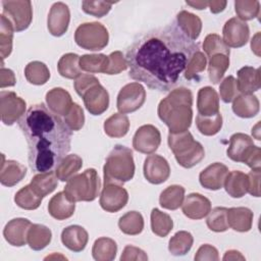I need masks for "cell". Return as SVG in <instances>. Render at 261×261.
I'll list each match as a JSON object with an SVG mask.
<instances>
[{
  "instance_id": "277c9868",
  "label": "cell",
  "mask_w": 261,
  "mask_h": 261,
  "mask_svg": "<svg viewBox=\"0 0 261 261\" xmlns=\"http://www.w3.org/2000/svg\"><path fill=\"white\" fill-rule=\"evenodd\" d=\"M135 174L133 151L122 145H115L106 158L103 175L104 184L121 185L130 180Z\"/></svg>"
},
{
  "instance_id": "484cf974",
  "label": "cell",
  "mask_w": 261,
  "mask_h": 261,
  "mask_svg": "<svg viewBox=\"0 0 261 261\" xmlns=\"http://www.w3.org/2000/svg\"><path fill=\"white\" fill-rule=\"evenodd\" d=\"M228 226L236 231L246 232L252 228L253 212L247 207H232L227 209Z\"/></svg>"
},
{
  "instance_id": "7dc6e473",
  "label": "cell",
  "mask_w": 261,
  "mask_h": 261,
  "mask_svg": "<svg viewBox=\"0 0 261 261\" xmlns=\"http://www.w3.org/2000/svg\"><path fill=\"white\" fill-rule=\"evenodd\" d=\"M227 208L225 207H215L210 210L206 220L207 226L210 230L215 232H222L228 229L227 222Z\"/></svg>"
},
{
  "instance_id": "ab89813d",
  "label": "cell",
  "mask_w": 261,
  "mask_h": 261,
  "mask_svg": "<svg viewBox=\"0 0 261 261\" xmlns=\"http://www.w3.org/2000/svg\"><path fill=\"white\" fill-rule=\"evenodd\" d=\"M42 200L43 198L33 190L30 184L17 191L14 196L15 204L25 210L37 209L41 205Z\"/></svg>"
},
{
  "instance_id": "7402d4cb",
  "label": "cell",
  "mask_w": 261,
  "mask_h": 261,
  "mask_svg": "<svg viewBox=\"0 0 261 261\" xmlns=\"http://www.w3.org/2000/svg\"><path fill=\"white\" fill-rule=\"evenodd\" d=\"M88 232L81 225H69L61 232L62 244L72 252L83 251L88 244Z\"/></svg>"
},
{
  "instance_id": "9c48e42d",
  "label": "cell",
  "mask_w": 261,
  "mask_h": 261,
  "mask_svg": "<svg viewBox=\"0 0 261 261\" xmlns=\"http://www.w3.org/2000/svg\"><path fill=\"white\" fill-rule=\"evenodd\" d=\"M2 14L11 22L14 32L27 30L33 19V8L31 1H2Z\"/></svg>"
},
{
  "instance_id": "5b68a950",
  "label": "cell",
  "mask_w": 261,
  "mask_h": 261,
  "mask_svg": "<svg viewBox=\"0 0 261 261\" xmlns=\"http://www.w3.org/2000/svg\"><path fill=\"white\" fill-rule=\"evenodd\" d=\"M167 141L177 163L185 168L197 165L205 156L203 146L194 140L189 130L176 134L169 133Z\"/></svg>"
},
{
  "instance_id": "ac0fdd59",
  "label": "cell",
  "mask_w": 261,
  "mask_h": 261,
  "mask_svg": "<svg viewBox=\"0 0 261 261\" xmlns=\"http://www.w3.org/2000/svg\"><path fill=\"white\" fill-rule=\"evenodd\" d=\"M181 210L188 218L195 220L202 219L210 212L211 202L199 193H192L184 199Z\"/></svg>"
},
{
  "instance_id": "6125c7cd",
  "label": "cell",
  "mask_w": 261,
  "mask_h": 261,
  "mask_svg": "<svg viewBox=\"0 0 261 261\" xmlns=\"http://www.w3.org/2000/svg\"><path fill=\"white\" fill-rule=\"evenodd\" d=\"M226 1H208V6L212 13H219L226 7Z\"/></svg>"
},
{
  "instance_id": "603a6c76",
  "label": "cell",
  "mask_w": 261,
  "mask_h": 261,
  "mask_svg": "<svg viewBox=\"0 0 261 261\" xmlns=\"http://www.w3.org/2000/svg\"><path fill=\"white\" fill-rule=\"evenodd\" d=\"M45 99L49 109L58 116H65L72 105L70 94L62 88L51 89L47 92Z\"/></svg>"
},
{
  "instance_id": "ee69618b",
  "label": "cell",
  "mask_w": 261,
  "mask_h": 261,
  "mask_svg": "<svg viewBox=\"0 0 261 261\" xmlns=\"http://www.w3.org/2000/svg\"><path fill=\"white\" fill-rule=\"evenodd\" d=\"M173 227L171 217L157 208L151 211V229L158 237H166Z\"/></svg>"
},
{
  "instance_id": "8fae6325",
  "label": "cell",
  "mask_w": 261,
  "mask_h": 261,
  "mask_svg": "<svg viewBox=\"0 0 261 261\" xmlns=\"http://www.w3.org/2000/svg\"><path fill=\"white\" fill-rule=\"evenodd\" d=\"M27 108L25 101L14 92L1 91L0 93V114L1 120L6 125H11L24 115Z\"/></svg>"
},
{
  "instance_id": "f907efd6",
  "label": "cell",
  "mask_w": 261,
  "mask_h": 261,
  "mask_svg": "<svg viewBox=\"0 0 261 261\" xmlns=\"http://www.w3.org/2000/svg\"><path fill=\"white\" fill-rule=\"evenodd\" d=\"M203 50L208 57L214 54H225L229 56V48L225 45L222 38L217 34H209L203 42Z\"/></svg>"
},
{
  "instance_id": "4fadbf2b",
  "label": "cell",
  "mask_w": 261,
  "mask_h": 261,
  "mask_svg": "<svg viewBox=\"0 0 261 261\" xmlns=\"http://www.w3.org/2000/svg\"><path fill=\"white\" fill-rule=\"evenodd\" d=\"M160 143V132L152 124H144L140 126L133 138L134 149L140 153L148 155L154 153L158 149Z\"/></svg>"
},
{
  "instance_id": "d6a6232c",
  "label": "cell",
  "mask_w": 261,
  "mask_h": 261,
  "mask_svg": "<svg viewBox=\"0 0 261 261\" xmlns=\"http://www.w3.org/2000/svg\"><path fill=\"white\" fill-rule=\"evenodd\" d=\"M83 160L76 154L66 155L56 166L55 174L61 181H67L82 168Z\"/></svg>"
},
{
  "instance_id": "94428289",
  "label": "cell",
  "mask_w": 261,
  "mask_h": 261,
  "mask_svg": "<svg viewBox=\"0 0 261 261\" xmlns=\"http://www.w3.org/2000/svg\"><path fill=\"white\" fill-rule=\"evenodd\" d=\"M0 87L3 89L5 87H12L15 85V75L13 73V71L9 68H5L3 66V61H2V65H1V70H0Z\"/></svg>"
},
{
  "instance_id": "cb8c5ba5",
  "label": "cell",
  "mask_w": 261,
  "mask_h": 261,
  "mask_svg": "<svg viewBox=\"0 0 261 261\" xmlns=\"http://www.w3.org/2000/svg\"><path fill=\"white\" fill-rule=\"evenodd\" d=\"M197 108L200 115L212 116L219 112V97L212 87H203L198 92Z\"/></svg>"
},
{
  "instance_id": "9f6ffc18",
  "label": "cell",
  "mask_w": 261,
  "mask_h": 261,
  "mask_svg": "<svg viewBox=\"0 0 261 261\" xmlns=\"http://www.w3.org/2000/svg\"><path fill=\"white\" fill-rule=\"evenodd\" d=\"M98 83H99V80L96 76H94L92 74H88V73H82L79 77L75 79L73 87H74L76 94L79 96H82L90 87H92Z\"/></svg>"
},
{
  "instance_id": "74e56055",
  "label": "cell",
  "mask_w": 261,
  "mask_h": 261,
  "mask_svg": "<svg viewBox=\"0 0 261 261\" xmlns=\"http://www.w3.org/2000/svg\"><path fill=\"white\" fill-rule=\"evenodd\" d=\"M118 227L125 234H139L143 231L144 228V218L138 211L126 212L119 218Z\"/></svg>"
},
{
  "instance_id": "f546056e",
  "label": "cell",
  "mask_w": 261,
  "mask_h": 261,
  "mask_svg": "<svg viewBox=\"0 0 261 261\" xmlns=\"http://www.w3.org/2000/svg\"><path fill=\"white\" fill-rule=\"evenodd\" d=\"M223 186L230 197L242 198L248 193V174L240 170H232L227 173Z\"/></svg>"
},
{
  "instance_id": "f5cc1de1",
  "label": "cell",
  "mask_w": 261,
  "mask_h": 261,
  "mask_svg": "<svg viewBox=\"0 0 261 261\" xmlns=\"http://www.w3.org/2000/svg\"><path fill=\"white\" fill-rule=\"evenodd\" d=\"M112 4L113 2L85 0L82 2V9L87 14L93 15L95 17H103L110 11Z\"/></svg>"
},
{
  "instance_id": "d6986e66",
  "label": "cell",
  "mask_w": 261,
  "mask_h": 261,
  "mask_svg": "<svg viewBox=\"0 0 261 261\" xmlns=\"http://www.w3.org/2000/svg\"><path fill=\"white\" fill-rule=\"evenodd\" d=\"M32 225L31 221L27 218H13L8 221L3 229L4 239L8 244L14 247L24 246L28 238V231Z\"/></svg>"
},
{
  "instance_id": "e7e4bbea",
  "label": "cell",
  "mask_w": 261,
  "mask_h": 261,
  "mask_svg": "<svg viewBox=\"0 0 261 261\" xmlns=\"http://www.w3.org/2000/svg\"><path fill=\"white\" fill-rule=\"evenodd\" d=\"M251 49L257 56H260V33L259 32L252 38Z\"/></svg>"
},
{
  "instance_id": "ffe728a7",
  "label": "cell",
  "mask_w": 261,
  "mask_h": 261,
  "mask_svg": "<svg viewBox=\"0 0 261 261\" xmlns=\"http://www.w3.org/2000/svg\"><path fill=\"white\" fill-rule=\"evenodd\" d=\"M227 173L228 168L224 164L220 162H215L201 171L199 175V180L203 188L216 191L223 187Z\"/></svg>"
},
{
  "instance_id": "4dcf8cb0",
  "label": "cell",
  "mask_w": 261,
  "mask_h": 261,
  "mask_svg": "<svg viewBox=\"0 0 261 261\" xmlns=\"http://www.w3.org/2000/svg\"><path fill=\"white\" fill-rule=\"evenodd\" d=\"M52 239V232L49 227L43 224L32 223L28 231L27 242L31 249L40 251L46 248Z\"/></svg>"
},
{
  "instance_id": "7a4b0ae2",
  "label": "cell",
  "mask_w": 261,
  "mask_h": 261,
  "mask_svg": "<svg viewBox=\"0 0 261 261\" xmlns=\"http://www.w3.org/2000/svg\"><path fill=\"white\" fill-rule=\"evenodd\" d=\"M29 148V164L35 172L51 171L70 150L71 130L43 103L31 106L19 120Z\"/></svg>"
},
{
  "instance_id": "3957f363",
  "label": "cell",
  "mask_w": 261,
  "mask_h": 261,
  "mask_svg": "<svg viewBox=\"0 0 261 261\" xmlns=\"http://www.w3.org/2000/svg\"><path fill=\"white\" fill-rule=\"evenodd\" d=\"M193 94L190 89L179 87L172 90L158 105V116L167 125L169 133L189 129L193 118Z\"/></svg>"
},
{
  "instance_id": "e575fe53",
  "label": "cell",
  "mask_w": 261,
  "mask_h": 261,
  "mask_svg": "<svg viewBox=\"0 0 261 261\" xmlns=\"http://www.w3.org/2000/svg\"><path fill=\"white\" fill-rule=\"evenodd\" d=\"M185 199V188L179 185H172L162 191L159 197V204L164 209L176 210Z\"/></svg>"
},
{
  "instance_id": "681fc988",
  "label": "cell",
  "mask_w": 261,
  "mask_h": 261,
  "mask_svg": "<svg viewBox=\"0 0 261 261\" xmlns=\"http://www.w3.org/2000/svg\"><path fill=\"white\" fill-rule=\"evenodd\" d=\"M234 10L241 20H251L259 15L260 2L257 0H237L234 1Z\"/></svg>"
},
{
  "instance_id": "816d5d0a",
  "label": "cell",
  "mask_w": 261,
  "mask_h": 261,
  "mask_svg": "<svg viewBox=\"0 0 261 261\" xmlns=\"http://www.w3.org/2000/svg\"><path fill=\"white\" fill-rule=\"evenodd\" d=\"M64 122L70 130H80L85 124V114L83 108L79 104L72 103L69 111L64 117Z\"/></svg>"
},
{
  "instance_id": "2e32d148",
  "label": "cell",
  "mask_w": 261,
  "mask_h": 261,
  "mask_svg": "<svg viewBox=\"0 0 261 261\" xmlns=\"http://www.w3.org/2000/svg\"><path fill=\"white\" fill-rule=\"evenodd\" d=\"M70 20L68 6L63 2H55L49 11L47 18L48 31L52 36L60 37L67 32Z\"/></svg>"
},
{
  "instance_id": "f1b7e54d",
  "label": "cell",
  "mask_w": 261,
  "mask_h": 261,
  "mask_svg": "<svg viewBox=\"0 0 261 261\" xmlns=\"http://www.w3.org/2000/svg\"><path fill=\"white\" fill-rule=\"evenodd\" d=\"M177 27L192 41L199 38L202 31V21L200 17L194 13L181 10L176 14Z\"/></svg>"
},
{
  "instance_id": "6da1fadb",
  "label": "cell",
  "mask_w": 261,
  "mask_h": 261,
  "mask_svg": "<svg viewBox=\"0 0 261 261\" xmlns=\"http://www.w3.org/2000/svg\"><path fill=\"white\" fill-rule=\"evenodd\" d=\"M198 50V43L190 40L175 23L150 31L126 51L128 76L150 89L169 91Z\"/></svg>"
},
{
  "instance_id": "44dd1931",
  "label": "cell",
  "mask_w": 261,
  "mask_h": 261,
  "mask_svg": "<svg viewBox=\"0 0 261 261\" xmlns=\"http://www.w3.org/2000/svg\"><path fill=\"white\" fill-rule=\"evenodd\" d=\"M1 157L0 182L5 187H13L25 176L27 167L15 160H5L3 154Z\"/></svg>"
},
{
  "instance_id": "83f0119b",
  "label": "cell",
  "mask_w": 261,
  "mask_h": 261,
  "mask_svg": "<svg viewBox=\"0 0 261 261\" xmlns=\"http://www.w3.org/2000/svg\"><path fill=\"white\" fill-rule=\"evenodd\" d=\"M238 89L242 94H253L260 89V69L244 66L238 70Z\"/></svg>"
},
{
  "instance_id": "ba28073f",
  "label": "cell",
  "mask_w": 261,
  "mask_h": 261,
  "mask_svg": "<svg viewBox=\"0 0 261 261\" xmlns=\"http://www.w3.org/2000/svg\"><path fill=\"white\" fill-rule=\"evenodd\" d=\"M74 41L83 49L99 51L107 46L109 34L107 29L100 22H85L76 28Z\"/></svg>"
},
{
  "instance_id": "f6af8a7d",
  "label": "cell",
  "mask_w": 261,
  "mask_h": 261,
  "mask_svg": "<svg viewBox=\"0 0 261 261\" xmlns=\"http://www.w3.org/2000/svg\"><path fill=\"white\" fill-rule=\"evenodd\" d=\"M13 25L11 22L1 13V24H0V54L3 61L4 58L8 57L12 51V40H13Z\"/></svg>"
},
{
  "instance_id": "c3c4849f",
  "label": "cell",
  "mask_w": 261,
  "mask_h": 261,
  "mask_svg": "<svg viewBox=\"0 0 261 261\" xmlns=\"http://www.w3.org/2000/svg\"><path fill=\"white\" fill-rule=\"evenodd\" d=\"M206 65H207V57L205 56V54L200 50L196 51L192 55L185 69V77L188 81H193V80L198 81L199 74L205 70Z\"/></svg>"
},
{
  "instance_id": "7c38bea8",
  "label": "cell",
  "mask_w": 261,
  "mask_h": 261,
  "mask_svg": "<svg viewBox=\"0 0 261 261\" xmlns=\"http://www.w3.org/2000/svg\"><path fill=\"white\" fill-rule=\"evenodd\" d=\"M128 201L127 191L118 184H104L100 195V206L103 210L113 213L121 210Z\"/></svg>"
},
{
  "instance_id": "e0dca14e",
  "label": "cell",
  "mask_w": 261,
  "mask_h": 261,
  "mask_svg": "<svg viewBox=\"0 0 261 261\" xmlns=\"http://www.w3.org/2000/svg\"><path fill=\"white\" fill-rule=\"evenodd\" d=\"M86 109L93 115H100L109 106V94L100 83L90 87L82 96Z\"/></svg>"
},
{
  "instance_id": "03108f58",
  "label": "cell",
  "mask_w": 261,
  "mask_h": 261,
  "mask_svg": "<svg viewBox=\"0 0 261 261\" xmlns=\"http://www.w3.org/2000/svg\"><path fill=\"white\" fill-rule=\"evenodd\" d=\"M188 5L194 7L195 9H205L208 6V1H187L186 2Z\"/></svg>"
},
{
  "instance_id": "4316f807",
  "label": "cell",
  "mask_w": 261,
  "mask_h": 261,
  "mask_svg": "<svg viewBox=\"0 0 261 261\" xmlns=\"http://www.w3.org/2000/svg\"><path fill=\"white\" fill-rule=\"evenodd\" d=\"M231 107L234 114L239 117L251 118L258 114L260 103L253 94H241L234 98Z\"/></svg>"
},
{
  "instance_id": "6f0895ef",
  "label": "cell",
  "mask_w": 261,
  "mask_h": 261,
  "mask_svg": "<svg viewBox=\"0 0 261 261\" xmlns=\"http://www.w3.org/2000/svg\"><path fill=\"white\" fill-rule=\"evenodd\" d=\"M121 261H146L148 260L147 254L140 248L135 247V246H125L121 256H120Z\"/></svg>"
},
{
  "instance_id": "91938a15",
  "label": "cell",
  "mask_w": 261,
  "mask_h": 261,
  "mask_svg": "<svg viewBox=\"0 0 261 261\" xmlns=\"http://www.w3.org/2000/svg\"><path fill=\"white\" fill-rule=\"evenodd\" d=\"M248 193L254 197H260V169H252L248 173Z\"/></svg>"
},
{
  "instance_id": "680465c9",
  "label": "cell",
  "mask_w": 261,
  "mask_h": 261,
  "mask_svg": "<svg viewBox=\"0 0 261 261\" xmlns=\"http://www.w3.org/2000/svg\"><path fill=\"white\" fill-rule=\"evenodd\" d=\"M218 259H219V256H218L217 249L209 244L202 245L198 249V251L195 255V260H197V261H203V260L217 261Z\"/></svg>"
},
{
  "instance_id": "d590c367",
  "label": "cell",
  "mask_w": 261,
  "mask_h": 261,
  "mask_svg": "<svg viewBox=\"0 0 261 261\" xmlns=\"http://www.w3.org/2000/svg\"><path fill=\"white\" fill-rule=\"evenodd\" d=\"M117 253L116 243L106 237L99 238L95 241L92 248L93 258L97 261H112Z\"/></svg>"
},
{
  "instance_id": "b9f144b4",
  "label": "cell",
  "mask_w": 261,
  "mask_h": 261,
  "mask_svg": "<svg viewBox=\"0 0 261 261\" xmlns=\"http://www.w3.org/2000/svg\"><path fill=\"white\" fill-rule=\"evenodd\" d=\"M229 66V56L225 54H214L209 57L208 74L213 84H218Z\"/></svg>"
},
{
  "instance_id": "60d3db41",
  "label": "cell",
  "mask_w": 261,
  "mask_h": 261,
  "mask_svg": "<svg viewBox=\"0 0 261 261\" xmlns=\"http://www.w3.org/2000/svg\"><path fill=\"white\" fill-rule=\"evenodd\" d=\"M108 66V56L105 54H85L80 57L81 69L90 73H105Z\"/></svg>"
},
{
  "instance_id": "bcb514c9",
  "label": "cell",
  "mask_w": 261,
  "mask_h": 261,
  "mask_svg": "<svg viewBox=\"0 0 261 261\" xmlns=\"http://www.w3.org/2000/svg\"><path fill=\"white\" fill-rule=\"evenodd\" d=\"M196 125L198 130L204 136H214L222 127V116L220 112L212 116H196Z\"/></svg>"
},
{
  "instance_id": "7bdbcfd3",
  "label": "cell",
  "mask_w": 261,
  "mask_h": 261,
  "mask_svg": "<svg viewBox=\"0 0 261 261\" xmlns=\"http://www.w3.org/2000/svg\"><path fill=\"white\" fill-rule=\"evenodd\" d=\"M194 239L191 232L186 230L177 231L168 243V250L174 256H184L192 248Z\"/></svg>"
},
{
  "instance_id": "f35d334b",
  "label": "cell",
  "mask_w": 261,
  "mask_h": 261,
  "mask_svg": "<svg viewBox=\"0 0 261 261\" xmlns=\"http://www.w3.org/2000/svg\"><path fill=\"white\" fill-rule=\"evenodd\" d=\"M24 76L30 84L41 86L48 82L50 71L47 65L41 61H32L24 68Z\"/></svg>"
},
{
  "instance_id": "1f68e13d",
  "label": "cell",
  "mask_w": 261,
  "mask_h": 261,
  "mask_svg": "<svg viewBox=\"0 0 261 261\" xmlns=\"http://www.w3.org/2000/svg\"><path fill=\"white\" fill-rule=\"evenodd\" d=\"M57 179L58 178L55 172L52 170L47 172H39L32 178L30 185L39 196L44 198L56 189L58 185Z\"/></svg>"
},
{
  "instance_id": "5bb4252c",
  "label": "cell",
  "mask_w": 261,
  "mask_h": 261,
  "mask_svg": "<svg viewBox=\"0 0 261 261\" xmlns=\"http://www.w3.org/2000/svg\"><path fill=\"white\" fill-rule=\"evenodd\" d=\"M223 42L229 48H240L247 44L250 36L249 25L238 17L229 18L222 29Z\"/></svg>"
},
{
  "instance_id": "836d02e7",
  "label": "cell",
  "mask_w": 261,
  "mask_h": 261,
  "mask_svg": "<svg viewBox=\"0 0 261 261\" xmlns=\"http://www.w3.org/2000/svg\"><path fill=\"white\" fill-rule=\"evenodd\" d=\"M128 129L129 120L123 113H114L104 122V132L110 138H122Z\"/></svg>"
},
{
  "instance_id": "52a82bcc",
  "label": "cell",
  "mask_w": 261,
  "mask_h": 261,
  "mask_svg": "<svg viewBox=\"0 0 261 261\" xmlns=\"http://www.w3.org/2000/svg\"><path fill=\"white\" fill-rule=\"evenodd\" d=\"M226 154L232 161L245 163L252 169H260L261 150L246 134L237 133L230 137Z\"/></svg>"
},
{
  "instance_id": "30bf717a",
  "label": "cell",
  "mask_w": 261,
  "mask_h": 261,
  "mask_svg": "<svg viewBox=\"0 0 261 261\" xmlns=\"http://www.w3.org/2000/svg\"><path fill=\"white\" fill-rule=\"evenodd\" d=\"M145 100V88L140 83H129L120 89L117 95L116 107L119 113H132L140 109Z\"/></svg>"
},
{
  "instance_id": "9a60e30c",
  "label": "cell",
  "mask_w": 261,
  "mask_h": 261,
  "mask_svg": "<svg viewBox=\"0 0 261 261\" xmlns=\"http://www.w3.org/2000/svg\"><path fill=\"white\" fill-rule=\"evenodd\" d=\"M170 175V167L167 160L157 154L149 155L144 162V176L153 184L159 185L164 182Z\"/></svg>"
},
{
  "instance_id": "be15d7a7",
  "label": "cell",
  "mask_w": 261,
  "mask_h": 261,
  "mask_svg": "<svg viewBox=\"0 0 261 261\" xmlns=\"http://www.w3.org/2000/svg\"><path fill=\"white\" fill-rule=\"evenodd\" d=\"M222 260L227 261V260H245V257L237 250H228L225 252Z\"/></svg>"
},
{
  "instance_id": "8d00e7d4",
  "label": "cell",
  "mask_w": 261,
  "mask_h": 261,
  "mask_svg": "<svg viewBox=\"0 0 261 261\" xmlns=\"http://www.w3.org/2000/svg\"><path fill=\"white\" fill-rule=\"evenodd\" d=\"M57 69L61 76L66 79H76L81 72L80 67V56L75 53H66L62 55L57 63Z\"/></svg>"
},
{
  "instance_id": "11a10c76",
  "label": "cell",
  "mask_w": 261,
  "mask_h": 261,
  "mask_svg": "<svg viewBox=\"0 0 261 261\" xmlns=\"http://www.w3.org/2000/svg\"><path fill=\"white\" fill-rule=\"evenodd\" d=\"M127 68L126 59L121 51H114L108 56V66L106 74H118Z\"/></svg>"
},
{
  "instance_id": "db71d44e",
  "label": "cell",
  "mask_w": 261,
  "mask_h": 261,
  "mask_svg": "<svg viewBox=\"0 0 261 261\" xmlns=\"http://www.w3.org/2000/svg\"><path fill=\"white\" fill-rule=\"evenodd\" d=\"M240 91L238 89L237 80L232 75L226 76L219 86V94L220 98L224 103H229L234 100V98L239 95Z\"/></svg>"
},
{
  "instance_id": "8992f818",
  "label": "cell",
  "mask_w": 261,
  "mask_h": 261,
  "mask_svg": "<svg viewBox=\"0 0 261 261\" xmlns=\"http://www.w3.org/2000/svg\"><path fill=\"white\" fill-rule=\"evenodd\" d=\"M100 179L96 169L88 168L80 174H75L67 180L64 187L66 197L72 202L94 201L100 191Z\"/></svg>"
},
{
  "instance_id": "d4e9b609",
  "label": "cell",
  "mask_w": 261,
  "mask_h": 261,
  "mask_svg": "<svg viewBox=\"0 0 261 261\" xmlns=\"http://www.w3.org/2000/svg\"><path fill=\"white\" fill-rule=\"evenodd\" d=\"M74 210L75 203L70 201L64 192H59L54 195L48 204L49 214L57 220H64L71 217Z\"/></svg>"
}]
</instances>
